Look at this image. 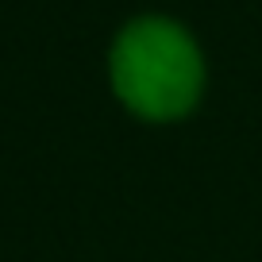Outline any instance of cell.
<instances>
[{
    "mask_svg": "<svg viewBox=\"0 0 262 262\" xmlns=\"http://www.w3.org/2000/svg\"><path fill=\"white\" fill-rule=\"evenodd\" d=\"M112 85L131 112L178 120L201 97L205 62L181 24L143 16L123 27L112 47Z\"/></svg>",
    "mask_w": 262,
    "mask_h": 262,
    "instance_id": "1",
    "label": "cell"
}]
</instances>
